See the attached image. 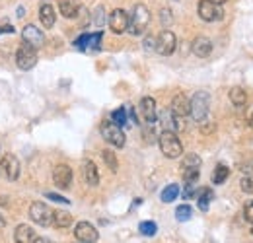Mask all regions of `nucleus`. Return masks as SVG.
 I'll return each mask as SVG.
<instances>
[{"mask_svg": "<svg viewBox=\"0 0 253 243\" xmlns=\"http://www.w3.org/2000/svg\"><path fill=\"white\" fill-rule=\"evenodd\" d=\"M45 197H47L49 201H53V202H59V204H70L68 199H64V197H61V195H57V193H47Z\"/></svg>", "mask_w": 253, "mask_h": 243, "instance_id": "37", "label": "nucleus"}, {"mask_svg": "<svg viewBox=\"0 0 253 243\" xmlns=\"http://www.w3.org/2000/svg\"><path fill=\"white\" fill-rule=\"evenodd\" d=\"M88 37H90V33L80 35V37L74 41V47H78V49H86V47H88Z\"/></svg>", "mask_w": 253, "mask_h": 243, "instance_id": "38", "label": "nucleus"}, {"mask_svg": "<svg viewBox=\"0 0 253 243\" xmlns=\"http://www.w3.org/2000/svg\"><path fill=\"white\" fill-rule=\"evenodd\" d=\"M199 169L201 167V158L197 156V154H187L185 158H183V162H181V169Z\"/></svg>", "mask_w": 253, "mask_h": 243, "instance_id": "26", "label": "nucleus"}, {"mask_svg": "<svg viewBox=\"0 0 253 243\" xmlns=\"http://www.w3.org/2000/svg\"><path fill=\"white\" fill-rule=\"evenodd\" d=\"M138 232H140L142 236H148V238H152V236H156V232H158V226H156L154 222H140V226H138Z\"/></svg>", "mask_w": 253, "mask_h": 243, "instance_id": "28", "label": "nucleus"}, {"mask_svg": "<svg viewBox=\"0 0 253 243\" xmlns=\"http://www.w3.org/2000/svg\"><path fill=\"white\" fill-rule=\"evenodd\" d=\"M53 181L59 189H68L70 183H72V169L68 165H64V163L57 165L53 169Z\"/></svg>", "mask_w": 253, "mask_h": 243, "instance_id": "13", "label": "nucleus"}, {"mask_svg": "<svg viewBox=\"0 0 253 243\" xmlns=\"http://www.w3.org/2000/svg\"><path fill=\"white\" fill-rule=\"evenodd\" d=\"M16 64L20 70H32L37 64V49H33L28 43H22L16 51Z\"/></svg>", "mask_w": 253, "mask_h": 243, "instance_id": "5", "label": "nucleus"}, {"mask_svg": "<svg viewBox=\"0 0 253 243\" xmlns=\"http://www.w3.org/2000/svg\"><path fill=\"white\" fill-rule=\"evenodd\" d=\"M140 115L144 122L152 124V122L158 119V113H156V101L152 97H142L140 99Z\"/></svg>", "mask_w": 253, "mask_h": 243, "instance_id": "15", "label": "nucleus"}, {"mask_svg": "<svg viewBox=\"0 0 253 243\" xmlns=\"http://www.w3.org/2000/svg\"><path fill=\"white\" fill-rule=\"evenodd\" d=\"M197 12H199V18L203 22H218L224 16V10L220 8V4H214L212 0H201Z\"/></svg>", "mask_w": 253, "mask_h": 243, "instance_id": "6", "label": "nucleus"}, {"mask_svg": "<svg viewBox=\"0 0 253 243\" xmlns=\"http://www.w3.org/2000/svg\"><path fill=\"white\" fill-rule=\"evenodd\" d=\"M82 175H84V179H86V183L90 187L99 185V171H97V167H95V163L92 160H84V163H82Z\"/></svg>", "mask_w": 253, "mask_h": 243, "instance_id": "17", "label": "nucleus"}, {"mask_svg": "<svg viewBox=\"0 0 253 243\" xmlns=\"http://www.w3.org/2000/svg\"><path fill=\"white\" fill-rule=\"evenodd\" d=\"M160 22H162L164 26H169V24L173 22V16H171V10H169V8H162V10H160Z\"/></svg>", "mask_w": 253, "mask_h": 243, "instance_id": "36", "label": "nucleus"}, {"mask_svg": "<svg viewBox=\"0 0 253 243\" xmlns=\"http://www.w3.org/2000/svg\"><path fill=\"white\" fill-rule=\"evenodd\" d=\"M144 49H146V51H156V37L148 35V37L144 39Z\"/></svg>", "mask_w": 253, "mask_h": 243, "instance_id": "40", "label": "nucleus"}, {"mask_svg": "<svg viewBox=\"0 0 253 243\" xmlns=\"http://www.w3.org/2000/svg\"><path fill=\"white\" fill-rule=\"evenodd\" d=\"M214 4H224V2H228V0H212Z\"/></svg>", "mask_w": 253, "mask_h": 243, "instance_id": "46", "label": "nucleus"}, {"mask_svg": "<svg viewBox=\"0 0 253 243\" xmlns=\"http://www.w3.org/2000/svg\"><path fill=\"white\" fill-rule=\"evenodd\" d=\"M228 175H230V169L220 163V165H216V169H214V173H212V183H214V185H222V183L228 179Z\"/></svg>", "mask_w": 253, "mask_h": 243, "instance_id": "27", "label": "nucleus"}, {"mask_svg": "<svg viewBox=\"0 0 253 243\" xmlns=\"http://www.w3.org/2000/svg\"><path fill=\"white\" fill-rule=\"evenodd\" d=\"M30 218L37 226L47 228V226L53 224V210L45 202H33L32 206H30Z\"/></svg>", "mask_w": 253, "mask_h": 243, "instance_id": "7", "label": "nucleus"}, {"mask_svg": "<svg viewBox=\"0 0 253 243\" xmlns=\"http://www.w3.org/2000/svg\"><path fill=\"white\" fill-rule=\"evenodd\" d=\"M214 199V193H212V189H201L199 191V195H197V202H199V208L203 210V212H207L209 210V204H211V201Z\"/></svg>", "mask_w": 253, "mask_h": 243, "instance_id": "23", "label": "nucleus"}, {"mask_svg": "<svg viewBox=\"0 0 253 243\" xmlns=\"http://www.w3.org/2000/svg\"><path fill=\"white\" fill-rule=\"evenodd\" d=\"M252 234H253V228H252Z\"/></svg>", "mask_w": 253, "mask_h": 243, "instance_id": "48", "label": "nucleus"}, {"mask_svg": "<svg viewBox=\"0 0 253 243\" xmlns=\"http://www.w3.org/2000/svg\"><path fill=\"white\" fill-rule=\"evenodd\" d=\"M191 51L199 57V59H207L211 53H212V41L209 39V37H197L195 41H193V45H191Z\"/></svg>", "mask_w": 253, "mask_h": 243, "instance_id": "16", "label": "nucleus"}, {"mask_svg": "<svg viewBox=\"0 0 253 243\" xmlns=\"http://www.w3.org/2000/svg\"><path fill=\"white\" fill-rule=\"evenodd\" d=\"M2 228H4V218L0 216V230H2Z\"/></svg>", "mask_w": 253, "mask_h": 243, "instance_id": "47", "label": "nucleus"}, {"mask_svg": "<svg viewBox=\"0 0 253 243\" xmlns=\"http://www.w3.org/2000/svg\"><path fill=\"white\" fill-rule=\"evenodd\" d=\"M128 117H130V121H132L134 124H136V113H134L132 109H128Z\"/></svg>", "mask_w": 253, "mask_h": 243, "instance_id": "44", "label": "nucleus"}, {"mask_svg": "<svg viewBox=\"0 0 253 243\" xmlns=\"http://www.w3.org/2000/svg\"><path fill=\"white\" fill-rule=\"evenodd\" d=\"M175 117H187L191 113V99H187L183 93H177L173 99H171V107Z\"/></svg>", "mask_w": 253, "mask_h": 243, "instance_id": "14", "label": "nucleus"}, {"mask_svg": "<svg viewBox=\"0 0 253 243\" xmlns=\"http://www.w3.org/2000/svg\"><path fill=\"white\" fill-rule=\"evenodd\" d=\"M199 175H201V171L199 169H183V181L185 183H197L199 179Z\"/></svg>", "mask_w": 253, "mask_h": 243, "instance_id": "33", "label": "nucleus"}, {"mask_svg": "<svg viewBox=\"0 0 253 243\" xmlns=\"http://www.w3.org/2000/svg\"><path fill=\"white\" fill-rule=\"evenodd\" d=\"M101 39H103V33L101 31H95V33H90L88 37V47L86 49H92V51H97L101 47Z\"/></svg>", "mask_w": 253, "mask_h": 243, "instance_id": "30", "label": "nucleus"}, {"mask_svg": "<svg viewBox=\"0 0 253 243\" xmlns=\"http://www.w3.org/2000/svg\"><path fill=\"white\" fill-rule=\"evenodd\" d=\"M94 24L95 26H103L105 24V10H103V6H97L94 12Z\"/></svg>", "mask_w": 253, "mask_h": 243, "instance_id": "35", "label": "nucleus"}, {"mask_svg": "<svg viewBox=\"0 0 253 243\" xmlns=\"http://www.w3.org/2000/svg\"><path fill=\"white\" fill-rule=\"evenodd\" d=\"M162 202H173L177 197H179V185H175V183H171V185H168L164 191H162Z\"/></svg>", "mask_w": 253, "mask_h": 243, "instance_id": "25", "label": "nucleus"}, {"mask_svg": "<svg viewBox=\"0 0 253 243\" xmlns=\"http://www.w3.org/2000/svg\"><path fill=\"white\" fill-rule=\"evenodd\" d=\"M246 119H248V122H250V126H253V105L248 109V113H246Z\"/></svg>", "mask_w": 253, "mask_h": 243, "instance_id": "42", "label": "nucleus"}, {"mask_svg": "<svg viewBox=\"0 0 253 243\" xmlns=\"http://www.w3.org/2000/svg\"><path fill=\"white\" fill-rule=\"evenodd\" d=\"M99 132H101L103 140H105V142H109L111 146H115V148H123V146H125V140H126L125 132L121 130V126H119V124H115L113 121L101 122Z\"/></svg>", "mask_w": 253, "mask_h": 243, "instance_id": "3", "label": "nucleus"}, {"mask_svg": "<svg viewBox=\"0 0 253 243\" xmlns=\"http://www.w3.org/2000/svg\"><path fill=\"white\" fill-rule=\"evenodd\" d=\"M0 33H14L12 26H0Z\"/></svg>", "mask_w": 253, "mask_h": 243, "instance_id": "43", "label": "nucleus"}, {"mask_svg": "<svg viewBox=\"0 0 253 243\" xmlns=\"http://www.w3.org/2000/svg\"><path fill=\"white\" fill-rule=\"evenodd\" d=\"M22 39H24V43L32 45L33 49H39V47H43V43H45L43 31L37 30V26H32V24L22 30Z\"/></svg>", "mask_w": 253, "mask_h": 243, "instance_id": "12", "label": "nucleus"}, {"mask_svg": "<svg viewBox=\"0 0 253 243\" xmlns=\"http://www.w3.org/2000/svg\"><path fill=\"white\" fill-rule=\"evenodd\" d=\"M80 243H82V242H80Z\"/></svg>", "mask_w": 253, "mask_h": 243, "instance_id": "49", "label": "nucleus"}, {"mask_svg": "<svg viewBox=\"0 0 253 243\" xmlns=\"http://www.w3.org/2000/svg\"><path fill=\"white\" fill-rule=\"evenodd\" d=\"M197 195V187L195 183H185V193H183V199H193Z\"/></svg>", "mask_w": 253, "mask_h": 243, "instance_id": "39", "label": "nucleus"}, {"mask_svg": "<svg viewBox=\"0 0 253 243\" xmlns=\"http://www.w3.org/2000/svg\"><path fill=\"white\" fill-rule=\"evenodd\" d=\"M158 119H160V122H162V126H164V130L175 132V130L179 128V124H177V119H179V117H175L171 109H164L158 115Z\"/></svg>", "mask_w": 253, "mask_h": 243, "instance_id": "21", "label": "nucleus"}, {"mask_svg": "<svg viewBox=\"0 0 253 243\" xmlns=\"http://www.w3.org/2000/svg\"><path fill=\"white\" fill-rule=\"evenodd\" d=\"M209 107H211V95L207 91H197L191 99V117L197 122H203L209 115Z\"/></svg>", "mask_w": 253, "mask_h": 243, "instance_id": "4", "label": "nucleus"}, {"mask_svg": "<svg viewBox=\"0 0 253 243\" xmlns=\"http://www.w3.org/2000/svg\"><path fill=\"white\" fill-rule=\"evenodd\" d=\"M0 175L8 181H16L20 175V162L14 154H6L0 160Z\"/></svg>", "mask_w": 253, "mask_h": 243, "instance_id": "8", "label": "nucleus"}, {"mask_svg": "<svg viewBox=\"0 0 253 243\" xmlns=\"http://www.w3.org/2000/svg\"><path fill=\"white\" fill-rule=\"evenodd\" d=\"M14 242L16 243H33L35 242V234H33V228L28 224H20L16 230H14Z\"/></svg>", "mask_w": 253, "mask_h": 243, "instance_id": "20", "label": "nucleus"}, {"mask_svg": "<svg viewBox=\"0 0 253 243\" xmlns=\"http://www.w3.org/2000/svg\"><path fill=\"white\" fill-rule=\"evenodd\" d=\"M59 10H61V14H63L66 20H72V18H78V14H80V2L78 0H61V4H59Z\"/></svg>", "mask_w": 253, "mask_h": 243, "instance_id": "19", "label": "nucleus"}, {"mask_svg": "<svg viewBox=\"0 0 253 243\" xmlns=\"http://www.w3.org/2000/svg\"><path fill=\"white\" fill-rule=\"evenodd\" d=\"M191 216H193V210H191L189 204H181V206H177V210H175V218H177L179 222H187Z\"/></svg>", "mask_w": 253, "mask_h": 243, "instance_id": "31", "label": "nucleus"}, {"mask_svg": "<svg viewBox=\"0 0 253 243\" xmlns=\"http://www.w3.org/2000/svg\"><path fill=\"white\" fill-rule=\"evenodd\" d=\"M150 22V12L144 4H136L132 8V16H130V24H128V33L132 35H142L144 30L148 28Z\"/></svg>", "mask_w": 253, "mask_h": 243, "instance_id": "2", "label": "nucleus"}, {"mask_svg": "<svg viewBox=\"0 0 253 243\" xmlns=\"http://www.w3.org/2000/svg\"><path fill=\"white\" fill-rule=\"evenodd\" d=\"M111 119L115 124H119V126H125L126 124V111L125 109H115L113 113H111Z\"/></svg>", "mask_w": 253, "mask_h": 243, "instance_id": "32", "label": "nucleus"}, {"mask_svg": "<svg viewBox=\"0 0 253 243\" xmlns=\"http://www.w3.org/2000/svg\"><path fill=\"white\" fill-rule=\"evenodd\" d=\"M39 20H41L43 28L51 30V28L55 26V22H57V14H55V8H53L51 4H41V8H39Z\"/></svg>", "mask_w": 253, "mask_h": 243, "instance_id": "18", "label": "nucleus"}, {"mask_svg": "<svg viewBox=\"0 0 253 243\" xmlns=\"http://www.w3.org/2000/svg\"><path fill=\"white\" fill-rule=\"evenodd\" d=\"M101 158H103V162L107 163V167H109V169L115 173V171H117V165H119V163H117L115 154L111 152V150H103V152H101Z\"/></svg>", "mask_w": 253, "mask_h": 243, "instance_id": "29", "label": "nucleus"}, {"mask_svg": "<svg viewBox=\"0 0 253 243\" xmlns=\"http://www.w3.org/2000/svg\"><path fill=\"white\" fill-rule=\"evenodd\" d=\"M177 47V39H175V33L169 30H164L156 37V51H158L162 57H169Z\"/></svg>", "mask_w": 253, "mask_h": 243, "instance_id": "9", "label": "nucleus"}, {"mask_svg": "<svg viewBox=\"0 0 253 243\" xmlns=\"http://www.w3.org/2000/svg\"><path fill=\"white\" fill-rule=\"evenodd\" d=\"M240 187H242V191H244V193L253 195V175H246V177L240 181Z\"/></svg>", "mask_w": 253, "mask_h": 243, "instance_id": "34", "label": "nucleus"}, {"mask_svg": "<svg viewBox=\"0 0 253 243\" xmlns=\"http://www.w3.org/2000/svg\"><path fill=\"white\" fill-rule=\"evenodd\" d=\"M33 243H53V242H51V240H45V238H37Z\"/></svg>", "mask_w": 253, "mask_h": 243, "instance_id": "45", "label": "nucleus"}, {"mask_svg": "<svg viewBox=\"0 0 253 243\" xmlns=\"http://www.w3.org/2000/svg\"><path fill=\"white\" fill-rule=\"evenodd\" d=\"M158 144H160V150L166 158L169 160H175L183 154V146H181V140L177 138L175 132L171 130H164L162 134L158 136Z\"/></svg>", "mask_w": 253, "mask_h": 243, "instance_id": "1", "label": "nucleus"}, {"mask_svg": "<svg viewBox=\"0 0 253 243\" xmlns=\"http://www.w3.org/2000/svg\"><path fill=\"white\" fill-rule=\"evenodd\" d=\"M74 236L76 240L82 243H95L97 242V230L90 222H78L74 228Z\"/></svg>", "mask_w": 253, "mask_h": 243, "instance_id": "11", "label": "nucleus"}, {"mask_svg": "<svg viewBox=\"0 0 253 243\" xmlns=\"http://www.w3.org/2000/svg\"><path fill=\"white\" fill-rule=\"evenodd\" d=\"M230 101H232L236 107H244V105L248 103V91L244 90V88H240V86L232 88V90H230Z\"/></svg>", "mask_w": 253, "mask_h": 243, "instance_id": "24", "label": "nucleus"}, {"mask_svg": "<svg viewBox=\"0 0 253 243\" xmlns=\"http://www.w3.org/2000/svg\"><path fill=\"white\" fill-rule=\"evenodd\" d=\"M244 218H246L250 224H253V201L246 204V208H244Z\"/></svg>", "mask_w": 253, "mask_h": 243, "instance_id": "41", "label": "nucleus"}, {"mask_svg": "<svg viewBox=\"0 0 253 243\" xmlns=\"http://www.w3.org/2000/svg\"><path fill=\"white\" fill-rule=\"evenodd\" d=\"M53 226L55 228H70L72 226V214L66 210H53Z\"/></svg>", "mask_w": 253, "mask_h": 243, "instance_id": "22", "label": "nucleus"}, {"mask_svg": "<svg viewBox=\"0 0 253 243\" xmlns=\"http://www.w3.org/2000/svg\"><path fill=\"white\" fill-rule=\"evenodd\" d=\"M109 28L113 33H117V35H121V33H125L128 30V24H130V16L126 14L125 10H121V8H117V10H113L111 14H109Z\"/></svg>", "mask_w": 253, "mask_h": 243, "instance_id": "10", "label": "nucleus"}]
</instances>
